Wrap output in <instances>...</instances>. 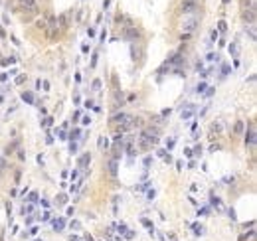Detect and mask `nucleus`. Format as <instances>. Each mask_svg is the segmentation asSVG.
Segmentation results:
<instances>
[{"instance_id":"obj_1","label":"nucleus","mask_w":257,"mask_h":241,"mask_svg":"<svg viewBox=\"0 0 257 241\" xmlns=\"http://www.w3.org/2000/svg\"><path fill=\"white\" fill-rule=\"evenodd\" d=\"M158 129L156 127H148V129H145V131H143V134H141V136H143V138H146V140H148V143L152 144V143H156L158 140Z\"/></svg>"},{"instance_id":"obj_2","label":"nucleus","mask_w":257,"mask_h":241,"mask_svg":"<svg viewBox=\"0 0 257 241\" xmlns=\"http://www.w3.org/2000/svg\"><path fill=\"white\" fill-rule=\"evenodd\" d=\"M18 4H20L22 10L28 12V14H34V12L38 10V2H36V0H18Z\"/></svg>"},{"instance_id":"obj_3","label":"nucleus","mask_w":257,"mask_h":241,"mask_svg":"<svg viewBox=\"0 0 257 241\" xmlns=\"http://www.w3.org/2000/svg\"><path fill=\"white\" fill-rule=\"evenodd\" d=\"M196 26H198V16H192V18H188V20L182 22V30L186 34H190V32L196 30Z\"/></svg>"},{"instance_id":"obj_4","label":"nucleus","mask_w":257,"mask_h":241,"mask_svg":"<svg viewBox=\"0 0 257 241\" xmlns=\"http://www.w3.org/2000/svg\"><path fill=\"white\" fill-rule=\"evenodd\" d=\"M123 36L127 38V40H136L138 36H141V32L134 28V26H125V30H123Z\"/></svg>"},{"instance_id":"obj_5","label":"nucleus","mask_w":257,"mask_h":241,"mask_svg":"<svg viewBox=\"0 0 257 241\" xmlns=\"http://www.w3.org/2000/svg\"><path fill=\"white\" fill-rule=\"evenodd\" d=\"M196 10V0H184L182 2V12L184 14H192Z\"/></svg>"},{"instance_id":"obj_6","label":"nucleus","mask_w":257,"mask_h":241,"mask_svg":"<svg viewBox=\"0 0 257 241\" xmlns=\"http://www.w3.org/2000/svg\"><path fill=\"white\" fill-rule=\"evenodd\" d=\"M194 113H196V105H188L186 109L180 113V117H182V121H188L192 115H194Z\"/></svg>"},{"instance_id":"obj_7","label":"nucleus","mask_w":257,"mask_h":241,"mask_svg":"<svg viewBox=\"0 0 257 241\" xmlns=\"http://www.w3.org/2000/svg\"><path fill=\"white\" fill-rule=\"evenodd\" d=\"M222 131H224V125H222L220 121H216V123L210 125V134H212V138H214V134H220Z\"/></svg>"},{"instance_id":"obj_8","label":"nucleus","mask_w":257,"mask_h":241,"mask_svg":"<svg viewBox=\"0 0 257 241\" xmlns=\"http://www.w3.org/2000/svg\"><path fill=\"white\" fill-rule=\"evenodd\" d=\"M89 162H91V154L89 152L81 154V156H79V160H77V168H85Z\"/></svg>"},{"instance_id":"obj_9","label":"nucleus","mask_w":257,"mask_h":241,"mask_svg":"<svg viewBox=\"0 0 257 241\" xmlns=\"http://www.w3.org/2000/svg\"><path fill=\"white\" fill-rule=\"evenodd\" d=\"M243 20L249 22V24L255 22V12H253V8H245V10H243Z\"/></svg>"},{"instance_id":"obj_10","label":"nucleus","mask_w":257,"mask_h":241,"mask_svg":"<svg viewBox=\"0 0 257 241\" xmlns=\"http://www.w3.org/2000/svg\"><path fill=\"white\" fill-rule=\"evenodd\" d=\"M129 119H131V115H127V113H121V115H115L111 121L115 123V125H123V123H127Z\"/></svg>"},{"instance_id":"obj_11","label":"nucleus","mask_w":257,"mask_h":241,"mask_svg":"<svg viewBox=\"0 0 257 241\" xmlns=\"http://www.w3.org/2000/svg\"><path fill=\"white\" fill-rule=\"evenodd\" d=\"M45 24H48V28H57V18L54 14H48L45 16Z\"/></svg>"},{"instance_id":"obj_12","label":"nucleus","mask_w":257,"mask_h":241,"mask_svg":"<svg viewBox=\"0 0 257 241\" xmlns=\"http://www.w3.org/2000/svg\"><path fill=\"white\" fill-rule=\"evenodd\" d=\"M117 166H119V162H117V158H111V162H109V174L115 178L117 176Z\"/></svg>"},{"instance_id":"obj_13","label":"nucleus","mask_w":257,"mask_h":241,"mask_svg":"<svg viewBox=\"0 0 257 241\" xmlns=\"http://www.w3.org/2000/svg\"><path fill=\"white\" fill-rule=\"evenodd\" d=\"M245 143H247V144H251V146L255 144V131H249V132H247V136H245Z\"/></svg>"},{"instance_id":"obj_14","label":"nucleus","mask_w":257,"mask_h":241,"mask_svg":"<svg viewBox=\"0 0 257 241\" xmlns=\"http://www.w3.org/2000/svg\"><path fill=\"white\" fill-rule=\"evenodd\" d=\"M22 99L26 101V103H34V95L30 93V91H24V93H22Z\"/></svg>"},{"instance_id":"obj_15","label":"nucleus","mask_w":257,"mask_h":241,"mask_svg":"<svg viewBox=\"0 0 257 241\" xmlns=\"http://www.w3.org/2000/svg\"><path fill=\"white\" fill-rule=\"evenodd\" d=\"M234 132H235V134H241V132H243V123H241V121H237V123H235Z\"/></svg>"},{"instance_id":"obj_16","label":"nucleus","mask_w":257,"mask_h":241,"mask_svg":"<svg viewBox=\"0 0 257 241\" xmlns=\"http://www.w3.org/2000/svg\"><path fill=\"white\" fill-rule=\"evenodd\" d=\"M170 63H172V65H180V63H182V55L176 54L174 57H172V59H170Z\"/></svg>"},{"instance_id":"obj_17","label":"nucleus","mask_w":257,"mask_h":241,"mask_svg":"<svg viewBox=\"0 0 257 241\" xmlns=\"http://www.w3.org/2000/svg\"><path fill=\"white\" fill-rule=\"evenodd\" d=\"M57 22L61 24V28H67V16H65V14H61V16L57 18Z\"/></svg>"},{"instance_id":"obj_18","label":"nucleus","mask_w":257,"mask_h":241,"mask_svg":"<svg viewBox=\"0 0 257 241\" xmlns=\"http://www.w3.org/2000/svg\"><path fill=\"white\" fill-rule=\"evenodd\" d=\"M57 204H61V206L67 204V196H65V194H59V196H57Z\"/></svg>"},{"instance_id":"obj_19","label":"nucleus","mask_w":257,"mask_h":241,"mask_svg":"<svg viewBox=\"0 0 257 241\" xmlns=\"http://www.w3.org/2000/svg\"><path fill=\"white\" fill-rule=\"evenodd\" d=\"M212 206H216L218 209H222V202H220V198H212Z\"/></svg>"},{"instance_id":"obj_20","label":"nucleus","mask_w":257,"mask_h":241,"mask_svg":"<svg viewBox=\"0 0 257 241\" xmlns=\"http://www.w3.org/2000/svg\"><path fill=\"white\" fill-rule=\"evenodd\" d=\"M218 30H220V32H225V30H227V24H225L224 20H222V22L218 24Z\"/></svg>"},{"instance_id":"obj_21","label":"nucleus","mask_w":257,"mask_h":241,"mask_svg":"<svg viewBox=\"0 0 257 241\" xmlns=\"http://www.w3.org/2000/svg\"><path fill=\"white\" fill-rule=\"evenodd\" d=\"M38 28H40V30H48V24H45V20H38Z\"/></svg>"},{"instance_id":"obj_22","label":"nucleus","mask_w":257,"mask_h":241,"mask_svg":"<svg viewBox=\"0 0 257 241\" xmlns=\"http://www.w3.org/2000/svg\"><path fill=\"white\" fill-rule=\"evenodd\" d=\"M54 227H56V229H63V219H59V221H54Z\"/></svg>"},{"instance_id":"obj_23","label":"nucleus","mask_w":257,"mask_h":241,"mask_svg":"<svg viewBox=\"0 0 257 241\" xmlns=\"http://www.w3.org/2000/svg\"><path fill=\"white\" fill-rule=\"evenodd\" d=\"M204 89H208V85H206V83H200V85L196 87V91H198V93H204Z\"/></svg>"},{"instance_id":"obj_24","label":"nucleus","mask_w":257,"mask_h":241,"mask_svg":"<svg viewBox=\"0 0 257 241\" xmlns=\"http://www.w3.org/2000/svg\"><path fill=\"white\" fill-rule=\"evenodd\" d=\"M93 89H95V91H99V89H101V81H99V79L93 81Z\"/></svg>"},{"instance_id":"obj_25","label":"nucleus","mask_w":257,"mask_h":241,"mask_svg":"<svg viewBox=\"0 0 257 241\" xmlns=\"http://www.w3.org/2000/svg\"><path fill=\"white\" fill-rule=\"evenodd\" d=\"M103 146H107V138H105V136L99 138V148H103Z\"/></svg>"},{"instance_id":"obj_26","label":"nucleus","mask_w":257,"mask_h":241,"mask_svg":"<svg viewBox=\"0 0 257 241\" xmlns=\"http://www.w3.org/2000/svg\"><path fill=\"white\" fill-rule=\"evenodd\" d=\"M71 229H81V223L79 221H71Z\"/></svg>"},{"instance_id":"obj_27","label":"nucleus","mask_w":257,"mask_h":241,"mask_svg":"<svg viewBox=\"0 0 257 241\" xmlns=\"http://www.w3.org/2000/svg\"><path fill=\"white\" fill-rule=\"evenodd\" d=\"M24 79H26V75H18V77H16V85H20V83H24Z\"/></svg>"},{"instance_id":"obj_28","label":"nucleus","mask_w":257,"mask_h":241,"mask_svg":"<svg viewBox=\"0 0 257 241\" xmlns=\"http://www.w3.org/2000/svg\"><path fill=\"white\" fill-rule=\"evenodd\" d=\"M229 54H237V45H235V44H232V45H229Z\"/></svg>"},{"instance_id":"obj_29","label":"nucleus","mask_w":257,"mask_h":241,"mask_svg":"<svg viewBox=\"0 0 257 241\" xmlns=\"http://www.w3.org/2000/svg\"><path fill=\"white\" fill-rule=\"evenodd\" d=\"M30 202H38V194H36V192H32V194H30Z\"/></svg>"},{"instance_id":"obj_30","label":"nucleus","mask_w":257,"mask_h":241,"mask_svg":"<svg viewBox=\"0 0 257 241\" xmlns=\"http://www.w3.org/2000/svg\"><path fill=\"white\" fill-rule=\"evenodd\" d=\"M249 36H251V40H255V28L253 26H249Z\"/></svg>"},{"instance_id":"obj_31","label":"nucleus","mask_w":257,"mask_h":241,"mask_svg":"<svg viewBox=\"0 0 257 241\" xmlns=\"http://www.w3.org/2000/svg\"><path fill=\"white\" fill-rule=\"evenodd\" d=\"M194 231H196V233L200 235V233H202V225H198V223H196V225H194Z\"/></svg>"},{"instance_id":"obj_32","label":"nucleus","mask_w":257,"mask_h":241,"mask_svg":"<svg viewBox=\"0 0 257 241\" xmlns=\"http://www.w3.org/2000/svg\"><path fill=\"white\" fill-rule=\"evenodd\" d=\"M79 134H81L79 131H73V132H71V138H79Z\"/></svg>"},{"instance_id":"obj_33","label":"nucleus","mask_w":257,"mask_h":241,"mask_svg":"<svg viewBox=\"0 0 257 241\" xmlns=\"http://www.w3.org/2000/svg\"><path fill=\"white\" fill-rule=\"evenodd\" d=\"M218 148H220V146H218V144H212V146H210V152H216V150H218Z\"/></svg>"},{"instance_id":"obj_34","label":"nucleus","mask_w":257,"mask_h":241,"mask_svg":"<svg viewBox=\"0 0 257 241\" xmlns=\"http://www.w3.org/2000/svg\"><path fill=\"white\" fill-rule=\"evenodd\" d=\"M81 123H83V125H89L91 119H89V117H83V121H81Z\"/></svg>"},{"instance_id":"obj_35","label":"nucleus","mask_w":257,"mask_h":241,"mask_svg":"<svg viewBox=\"0 0 257 241\" xmlns=\"http://www.w3.org/2000/svg\"><path fill=\"white\" fill-rule=\"evenodd\" d=\"M166 146H168V148H172V146H174V138H170V140L166 143Z\"/></svg>"},{"instance_id":"obj_36","label":"nucleus","mask_w":257,"mask_h":241,"mask_svg":"<svg viewBox=\"0 0 257 241\" xmlns=\"http://www.w3.org/2000/svg\"><path fill=\"white\" fill-rule=\"evenodd\" d=\"M216 40H218V32L214 30V32H212V42H216Z\"/></svg>"},{"instance_id":"obj_37","label":"nucleus","mask_w":257,"mask_h":241,"mask_svg":"<svg viewBox=\"0 0 257 241\" xmlns=\"http://www.w3.org/2000/svg\"><path fill=\"white\" fill-rule=\"evenodd\" d=\"M87 34H89V38H93V36H95V30H93V28H89V30H87Z\"/></svg>"}]
</instances>
